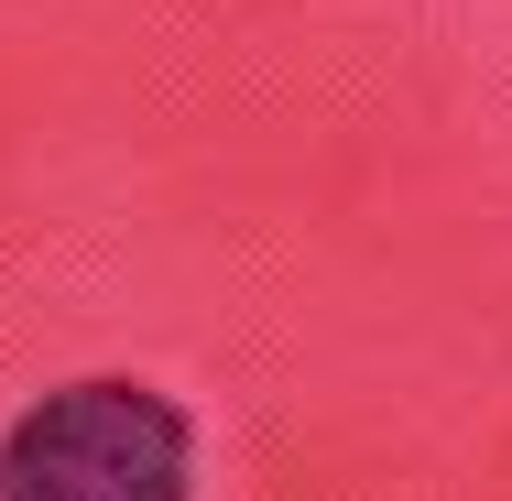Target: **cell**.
<instances>
[{
  "mask_svg": "<svg viewBox=\"0 0 512 501\" xmlns=\"http://www.w3.org/2000/svg\"><path fill=\"white\" fill-rule=\"evenodd\" d=\"M0 501H186V414L142 382H66L0 436Z\"/></svg>",
  "mask_w": 512,
  "mask_h": 501,
  "instance_id": "obj_1",
  "label": "cell"
}]
</instances>
